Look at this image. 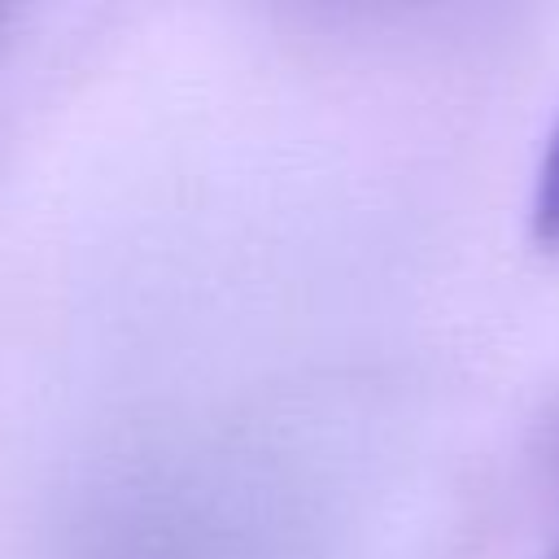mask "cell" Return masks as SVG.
<instances>
[{"mask_svg":"<svg viewBox=\"0 0 559 559\" xmlns=\"http://www.w3.org/2000/svg\"><path fill=\"white\" fill-rule=\"evenodd\" d=\"M533 218H537V231L546 240H559V131L542 157V170H537V197H533Z\"/></svg>","mask_w":559,"mask_h":559,"instance_id":"cell-1","label":"cell"}]
</instances>
